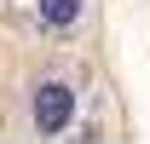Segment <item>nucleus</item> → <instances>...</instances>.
<instances>
[{
    "label": "nucleus",
    "mask_w": 150,
    "mask_h": 144,
    "mask_svg": "<svg viewBox=\"0 0 150 144\" xmlns=\"http://www.w3.org/2000/svg\"><path fill=\"white\" fill-rule=\"evenodd\" d=\"M75 109H81V87L69 69L35 75V87H29V133L35 138H64L75 127Z\"/></svg>",
    "instance_id": "nucleus-1"
},
{
    "label": "nucleus",
    "mask_w": 150,
    "mask_h": 144,
    "mask_svg": "<svg viewBox=\"0 0 150 144\" xmlns=\"http://www.w3.org/2000/svg\"><path fill=\"white\" fill-rule=\"evenodd\" d=\"M35 18H40V29H52V35H69L75 23L87 18V0H40V6H35Z\"/></svg>",
    "instance_id": "nucleus-2"
}]
</instances>
